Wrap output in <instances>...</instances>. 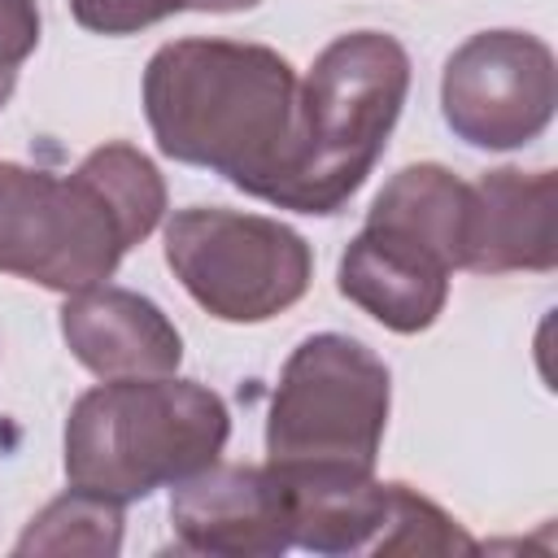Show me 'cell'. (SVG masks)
Instances as JSON below:
<instances>
[{
  "mask_svg": "<svg viewBox=\"0 0 558 558\" xmlns=\"http://www.w3.org/2000/svg\"><path fill=\"white\" fill-rule=\"evenodd\" d=\"M301 78L288 57L244 39H170L144 65L157 153L222 174L275 205L296 140Z\"/></svg>",
  "mask_w": 558,
  "mask_h": 558,
  "instance_id": "cell-1",
  "label": "cell"
},
{
  "mask_svg": "<svg viewBox=\"0 0 558 558\" xmlns=\"http://www.w3.org/2000/svg\"><path fill=\"white\" fill-rule=\"evenodd\" d=\"M161 214V170L126 140L92 148L70 174L0 161V275L65 296L109 283Z\"/></svg>",
  "mask_w": 558,
  "mask_h": 558,
  "instance_id": "cell-2",
  "label": "cell"
},
{
  "mask_svg": "<svg viewBox=\"0 0 558 558\" xmlns=\"http://www.w3.org/2000/svg\"><path fill=\"white\" fill-rule=\"evenodd\" d=\"M227 436V401L196 379H105L70 405L65 480L126 506L214 466Z\"/></svg>",
  "mask_w": 558,
  "mask_h": 558,
  "instance_id": "cell-3",
  "label": "cell"
},
{
  "mask_svg": "<svg viewBox=\"0 0 558 558\" xmlns=\"http://www.w3.org/2000/svg\"><path fill=\"white\" fill-rule=\"evenodd\" d=\"M410 92V57L384 31L336 35L296 92L292 166L279 209L336 214L375 170Z\"/></svg>",
  "mask_w": 558,
  "mask_h": 558,
  "instance_id": "cell-4",
  "label": "cell"
},
{
  "mask_svg": "<svg viewBox=\"0 0 558 558\" xmlns=\"http://www.w3.org/2000/svg\"><path fill=\"white\" fill-rule=\"evenodd\" d=\"M392 410L388 366L353 336H305L270 392L266 462L375 471Z\"/></svg>",
  "mask_w": 558,
  "mask_h": 558,
  "instance_id": "cell-5",
  "label": "cell"
},
{
  "mask_svg": "<svg viewBox=\"0 0 558 558\" xmlns=\"http://www.w3.org/2000/svg\"><path fill=\"white\" fill-rule=\"evenodd\" d=\"M166 266L218 323H270L292 310L314 279V253L301 231L222 205H187L170 214Z\"/></svg>",
  "mask_w": 558,
  "mask_h": 558,
  "instance_id": "cell-6",
  "label": "cell"
},
{
  "mask_svg": "<svg viewBox=\"0 0 558 558\" xmlns=\"http://www.w3.org/2000/svg\"><path fill=\"white\" fill-rule=\"evenodd\" d=\"M558 105L554 48L532 31H480L458 44L440 70L445 126L488 153L532 144Z\"/></svg>",
  "mask_w": 558,
  "mask_h": 558,
  "instance_id": "cell-7",
  "label": "cell"
},
{
  "mask_svg": "<svg viewBox=\"0 0 558 558\" xmlns=\"http://www.w3.org/2000/svg\"><path fill=\"white\" fill-rule=\"evenodd\" d=\"M179 549L209 558H279L292 549V510L279 475L262 462H214L170 497Z\"/></svg>",
  "mask_w": 558,
  "mask_h": 558,
  "instance_id": "cell-8",
  "label": "cell"
},
{
  "mask_svg": "<svg viewBox=\"0 0 558 558\" xmlns=\"http://www.w3.org/2000/svg\"><path fill=\"white\" fill-rule=\"evenodd\" d=\"M558 266V174L554 170H484L471 183L462 270L545 275Z\"/></svg>",
  "mask_w": 558,
  "mask_h": 558,
  "instance_id": "cell-9",
  "label": "cell"
},
{
  "mask_svg": "<svg viewBox=\"0 0 558 558\" xmlns=\"http://www.w3.org/2000/svg\"><path fill=\"white\" fill-rule=\"evenodd\" d=\"M449 275V262L423 240L384 222H362V231L349 240L340 257L336 288L379 327L414 336L445 314Z\"/></svg>",
  "mask_w": 558,
  "mask_h": 558,
  "instance_id": "cell-10",
  "label": "cell"
},
{
  "mask_svg": "<svg viewBox=\"0 0 558 558\" xmlns=\"http://www.w3.org/2000/svg\"><path fill=\"white\" fill-rule=\"evenodd\" d=\"M61 340L74 362L100 379L174 375L183 362V336L170 314L144 292L113 283H96L65 296Z\"/></svg>",
  "mask_w": 558,
  "mask_h": 558,
  "instance_id": "cell-11",
  "label": "cell"
},
{
  "mask_svg": "<svg viewBox=\"0 0 558 558\" xmlns=\"http://www.w3.org/2000/svg\"><path fill=\"white\" fill-rule=\"evenodd\" d=\"M292 510V545L310 554H371L384 514L388 480L362 466H275L266 462Z\"/></svg>",
  "mask_w": 558,
  "mask_h": 558,
  "instance_id": "cell-12",
  "label": "cell"
},
{
  "mask_svg": "<svg viewBox=\"0 0 558 558\" xmlns=\"http://www.w3.org/2000/svg\"><path fill=\"white\" fill-rule=\"evenodd\" d=\"M466 205H471V183L458 179L453 170L436 161L401 166L379 196L366 209V222L397 227L427 248H436L449 270H462V240H466Z\"/></svg>",
  "mask_w": 558,
  "mask_h": 558,
  "instance_id": "cell-13",
  "label": "cell"
},
{
  "mask_svg": "<svg viewBox=\"0 0 558 558\" xmlns=\"http://www.w3.org/2000/svg\"><path fill=\"white\" fill-rule=\"evenodd\" d=\"M122 549V501L96 497L87 488L61 493L48 501L26 532L17 536L13 554H92V558H113Z\"/></svg>",
  "mask_w": 558,
  "mask_h": 558,
  "instance_id": "cell-14",
  "label": "cell"
},
{
  "mask_svg": "<svg viewBox=\"0 0 558 558\" xmlns=\"http://www.w3.org/2000/svg\"><path fill=\"white\" fill-rule=\"evenodd\" d=\"M480 545L466 536V527L445 514L432 497H423L418 488L388 480V514L384 527L371 545V558H458V554H475Z\"/></svg>",
  "mask_w": 558,
  "mask_h": 558,
  "instance_id": "cell-15",
  "label": "cell"
},
{
  "mask_svg": "<svg viewBox=\"0 0 558 558\" xmlns=\"http://www.w3.org/2000/svg\"><path fill=\"white\" fill-rule=\"evenodd\" d=\"M70 13L92 35H135L183 13V0H70Z\"/></svg>",
  "mask_w": 558,
  "mask_h": 558,
  "instance_id": "cell-16",
  "label": "cell"
},
{
  "mask_svg": "<svg viewBox=\"0 0 558 558\" xmlns=\"http://www.w3.org/2000/svg\"><path fill=\"white\" fill-rule=\"evenodd\" d=\"M0 48L17 65L39 48V4L35 0H0Z\"/></svg>",
  "mask_w": 558,
  "mask_h": 558,
  "instance_id": "cell-17",
  "label": "cell"
},
{
  "mask_svg": "<svg viewBox=\"0 0 558 558\" xmlns=\"http://www.w3.org/2000/svg\"><path fill=\"white\" fill-rule=\"evenodd\" d=\"M253 4H262V0H183V9H196V13H240Z\"/></svg>",
  "mask_w": 558,
  "mask_h": 558,
  "instance_id": "cell-18",
  "label": "cell"
},
{
  "mask_svg": "<svg viewBox=\"0 0 558 558\" xmlns=\"http://www.w3.org/2000/svg\"><path fill=\"white\" fill-rule=\"evenodd\" d=\"M13 87H17V61L0 48V109L9 105V96H13Z\"/></svg>",
  "mask_w": 558,
  "mask_h": 558,
  "instance_id": "cell-19",
  "label": "cell"
}]
</instances>
